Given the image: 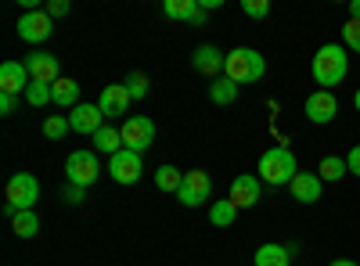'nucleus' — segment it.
<instances>
[{
  "instance_id": "obj_25",
  "label": "nucleus",
  "mask_w": 360,
  "mask_h": 266,
  "mask_svg": "<svg viewBox=\"0 0 360 266\" xmlns=\"http://www.w3.org/2000/svg\"><path fill=\"white\" fill-rule=\"evenodd\" d=\"M11 230L18 234L22 241H29V238H37V230H40V216L29 209V213H15V220H11Z\"/></svg>"
},
{
  "instance_id": "obj_19",
  "label": "nucleus",
  "mask_w": 360,
  "mask_h": 266,
  "mask_svg": "<svg viewBox=\"0 0 360 266\" xmlns=\"http://www.w3.org/2000/svg\"><path fill=\"white\" fill-rule=\"evenodd\" d=\"M94 152H101V155H119L123 152V133L119 130H112V126H101L98 133H94Z\"/></svg>"
},
{
  "instance_id": "obj_23",
  "label": "nucleus",
  "mask_w": 360,
  "mask_h": 266,
  "mask_svg": "<svg viewBox=\"0 0 360 266\" xmlns=\"http://www.w3.org/2000/svg\"><path fill=\"white\" fill-rule=\"evenodd\" d=\"M252 266H288V248L281 245H259L252 255Z\"/></svg>"
},
{
  "instance_id": "obj_5",
  "label": "nucleus",
  "mask_w": 360,
  "mask_h": 266,
  "mask_svg": "<svg viewBox=\"0 0 360 266\" xmlns=\"http://www.w3.org/2000/svg\"><path fill=\"white\" fill-rule=\"evenodd\" d=\"M101 176V162H98V152H86V147H79V152H72L65 159V180L76 184V187H90Z\"/></svg>"
},
{
  "instance_id": "obj_12",
  "label": "nucleus",
  "mask_w": 360,
  "mask_h": 266,
  "mask_svg": "<svg viewBox=\"0 0 360 266\" xmlns=\"http://www.w3.org/2000/svg\"><path fill=\"white\" fill-rule=\"evenodd\" d=\"M25 69H29V76H33V83L54 86L58 79H62V72H58V58L47 54V51H33V54H29L25 58Z\"/></svg>"
},
{
  "instance_id": "obj_36",
  "label": "nucleus",
  "mask_w": 360,
  "mask_h": 266,
  "mask_svg": "<svg viewBox=\"0 0 360 266\" xmlns=\"http://www.w3.org/2000/svg\"><path fill=\"white\" fill-rule=\"evenodd\" d=\"M349 18L360 22V0H353V4H349Z\"/></svg>"
},
{
  "instance_id": "obj_15",
  "label": "nucleus",
  "mask_w": 360,
  "mask_h": 266,
  "mask_svg": "<svg viewBox=\"0 0 360 266\" xmlns=\"http://www.w3.org/2000/svg\"><path fill=\"white\" fill-rule=\"evenodd\" d=\"M29 83H33V76H29L25 62H4L0 65V94H22L29 91Z\"/></svg>"
},
{
  "instance_id": "obj_17",
  "label": "nucleus",
  "mask_w": 360,
  "mask_h": 266,
  "mask_svg": "<svg viewBox=\"0 0 360 266\" xmlns=\"http://www.w3.org/2000/svg\"><path fill=\"white\" fill-rule=\"evenodd\" d=\"M321 187H324V180H321L317 173H295V180L288 184L292 198H295V201H303V205L321 201Z\"/></svg>"
},
{
  "instance_id": "obj_8",
  "label": "nucleus",
  "mask_w": 360,
  "mask_h": 266,
  "mask_svg": "<svg viewBox=\"0 0 360 266\" xmlns=\"http://www.w3.org/2000/svg\"><path fill=\"white\" fill-rule=\"evenodd\" d=\"M108 173H112V180H115V184L130 187V184H137V180H141L144 162H141V155H137V152L123 147L119 155H112V159H108Z\"/></svg>"
},
{
  "instance_id": "obj_7",
  "label": "nucleus",
  "mask_w": 360,
  "mask_h": 266,
  "mask_svg": "<svg viewBox=\"0 0 360 266\" xmlns=\"http://www.w3.org/2000/svg\"><path fill=\"white\" fill-rule=\"evenodd\" d=\"M119 133H123V147H130V152H148L155 140V123L148 119V115H130V119L119 126Z\"/></svg>"
},
{
  "instance_id": "obj_3",
  "label": "nucleus",
  "mask_w": 360,
  "mask_h": 266,
  "mask_svg": "<svg viewBox=\"0 0 360 266\" xmlns=\"http://www.w3.org/2000/svg\"><path fill=\"white\" fill-rule=\"evenodd\" d=\"M224 76L238 86H245V83H259L266 76V58L252 47H234L227 54V62H224Z\"/></svg>"
},
{
  "instance_id": "obj_33",
  "label": "nucleus",
  "mask_w": 360,
  "mask_h": 266,
  "mask_svg": "<svg viewBox=\"0 0 360 266\" xmlns=\"http://www.w3.org/2000/svg\"><path fill=\"white\" fill-rule=\"evenodd\" d=\"M346 166H349V173H353V176H360V144H353V147H349Z\"/></svg>"
},
{
  "instance_id": "obj_38",
  "label": "nucleus",
  "mask_w": 360,
  "mask_h": 266,
  "mask_svg": "<svg viewBox=\"0 0 360 266\" xmlns=\"http://www.w3.org/2000/svg\"><path fill=\"white\" fill-rule=\"evenodd\" d=\"M353 108L360 112V86H356V94H353Z\"/></svg>"
},
{
  "instance_id": "obj_26",
  "label": "nucleus",
  "mask_w": 360,
  "mask_h": 266,
  "mask_svg": "<svg viewBox=\"0 0 360 266\" xmlns=\"http://www.w3.org/2000/svg\"><path fill=\"white\" fill-rule=\"evenodd\" d=\"M234 220H238V205L231 198L213 201V209H209V223H213V227H231Z\"/></svg>"
},
{
  "instance_id": "obj_6",
  "label": "nucleus",
  "mask_w": 360,
  "mask_h": 266,
  "mask_svg": "<svg viewBox=\"0 0 360 266\" xmlns=\"http://www.w3.org/2000/svg\"><path fill=\"white\" fill-rule=\"evenodd\" d=\"M209 194H213V176L205 169H191V173H184V184L176 191V201L184 205V209H198V205L209 201Z\"/></svg>"
},
{
  "instance_id": "obj_37",
  "label": "nucleus",
  "mask_w": 360,
  "mask_h": 266,
  "mask_svg": "<svg viewBox=\"0 0 360 266\" xmlns=\"http://www.w3.org/2000/svg\"><path fill=\"white\" fill-rule=\"evenodd\" d=\"M332 266H360V262H356V259H335Z\"/></svg>"
},
{
  "instance_id": "obj_4",
  "label": "nucleus",
  "mask_w": 360,
  "mask_h": 266,
  "mask_svg": "<svg viewBox=\"0 0 360 266\" xmlns=\"http://www.w3.org/2000/svg\"><path fill=\"white\" fill-rule=\"evenodd\" d=\"M4 194H8V205H4V213L15 220V213H29L37 205V198H40V180L33 173H15L11 180H8V187H4Z\"/></svg>"
},
{
  "instance_id": "obj_11",
  "label": "nucleus",
  "mask_w": 360,
  "mask_h": 266,
  "mask_svg": "<svg viewBox=\"0 0 360 266\" xmlns=\"http://www.w3.org/2000/svg\"><path fill=\"white\" fill-rule=\"evenodd\" d=\"M130 91H127V83H108L105 91H101V98H98V108H101V115L105 119H115V115H127V108H130Z\"/></svg>"
},
{
  "instance_id": "obj_34",
  "label": "nucleus",
  "mask_w": 360,
  "mask_h": 266,
  "mask_svg": "<svg viewBox=\"0 0 360 266\" xmlns=\"http://www.w3.org/2000/svg\"><path fill=\"white\" fill-rule=\"evenodd\" d=\"M62 198H65L69 205H79V201H83V187H76V184H65V191H62Z\"/></svg>"
},
{
  "instance_id": "obj_13",
  "label": "nucleus",
  "mask_w": 360,
  "mask_h": 266,
  "mask_svg": "<svg viewBox=\"0 0 360 266\" xmlns=\"http://www.w3.org/2000/svg\"><path fill=\"white\" fill-rule=\"evenodd\" d=\"M259 176H252V173H242V176H234V180H231V201L238 205V213H242V209H252V205L259 201Z\"/></svg>"
},
{
  "instance_id": "obj_31",
  "label": "nucleus",
  "mask_w": 360,
  "mask_h": 266,
  "mask_svg": "<svg viewBox=\"0 0 360 266\" xmlns=\"http://www.w3.org/2000/svg\"><path fill=\"white\" fill-rule=\"evenodd\" d=\"M242 11L249 18H266L270 15V4H266V0H242Z\"/></svg>"
},
{
  "instance_id": "obj_22",
  "label": "nucleus",
  "mask_w": 360,
  "mask_h": 266,
  "mask_svg": "<svg viewBox=\"0 0 360 266\" xmlns=\"http://www.w3.org/2000/svg\"><path fill=\"white\" fill-rule=\"evenodd\" d=\"M209 101H213V105H234L238 101V83H231L227 76L213 79V83H209Z\"/></svg>"
},
{
  "instance_id": "obj_24",
  "label": "nucleus",
  "mask_w": 360,
  "mask_h": 266,
  "mask_svg": "<svg viewBox=\"0 0 360 266\" xmlns=\"http://www.w3.org/2000/svg\"><path fill=\"white\" fill-rule=\"evenodd\" d=\"M180 184H184V173H180L176 166H159V169H155V187H159V191L176 194Z\"/></svg>"
},
{
  "instance_id": "obj_21",
  "label": "nucleus",
  "mask_w": 360,
  "mask_h": 266,
  "mask_svg": "<svg viewBox=\"0 0 360 266\" xmlns=\"http://www.w3.org/2000/svg\"><path fill=\"white\" fill-rule=\"evenodd\" d=\"M346 173H349V166H346V159H339V155H324L321 166H317V176H321L324 184H339Z\"/></svg>"
},
{
  "instance_id": "obj_20",
  "label": "nucleus",
  "mask_w": 360,
  "mask_h": 266,
  "mask_svg": "<svg viewBox=\"0 0 360 266\" xmlns=\"http://www.w3.org/2000/svg\"><path fill=\"white\" fill-rule=\"evenodd\" d=\"M51 94H54V105H62V108H76V101H79V83L76 79H69V76H62L54 86H51Z\"/></svg>"
},
{
  "instance_id": "obj_16",
  "label": "nucleus",
  "mask_w": 360,
  "mask_h": 266,
  "mask_svg": "<svg viewBox=\"0 0 360 266\" xmlns=\"http://www.w3.org/2000/svg\"><path fill=\"white\" fill-rule=\"evenodd\" d=\"M69 126H72L76 133H90V137H94V133L105 126V115H101L98 105H76L72 115H69Z\"/></svg>"
},
{
  "instance_id": "obj_32",
  "label": "nucleus",
  "mask_w": 360,
  "mask_h": 266,
  "mask_svg": "<svg viewBox=\"0 0 360 266\" xmlns=\"http://www.w3.org/2000/svg\"><path fill=\"white\" fill-rule=\"evenodd\" d=\"M47 15H51V18H65V15H69V0H51Z\"/></svg>"
},
{
  "instance_id": "obj_18",
  "label": "nucleus",
  "mask_w": 360,
  "mask_h": 266,
  "mask_svg": "<svg viewBox=\"0 0 360 266\" xmlns=\"http://www.w3.org/2000/svg\"><path fill=\"white\" fill-rule=\"evenodd\" d=\"M162 11H166V18H173V22L205 25V11H202V4H198V0H166V4H162Z\"/></svg>"
},
{
  "instance_id": "obj_27",
  "label": "nucleus",
  "mask_w": 360,
  "mask_h": 266,
  "mask_svg": "<svg viewBox=\"0 0 360 266\" xmlns=\"http://www.w3.org/2000/svg\"><path fill=\"white\" fill-rule=\"evenodd\" d=\"M25 101L33 105V108H44L47 101H54V94H51V86H47V83H29V91H25Z\"/></svg>"
},
{
  "instance_id": "obj_14",
  "label": "nucleus",
  "mask_w": 360,
  "mask_h": 266,
  "mask_svg": "<svg viewBox=\"0 0 360 266\" xmlns=\"http://www.w3.org/2000/svg\"><path fill=\"white\" fill-rule=\"evenodd\" d=\"M224 62H227V54H224V51H217L213 44H202V47H195V58H191L195 72H198V76H209V79H220Z\"/></svg>"
},
{
  "instance_id": "obj_9",
  "label": "nucleus",
  "mask_w": 360,
  "mask_h": 266,
  "mask_svg": "<svg viewBox=\"0 0 360 266\" xmlns=\"http://www.w3.org/2000/svg\"><path fill=\"white\" fill-rule=\"evenodd\" d=\"M51 33H54V18L47 11H25L18 18V36L25 44H44L51 40Z\"/></svg>"
},
{
  "instance_id": "obj_35",
  "label": "nucleus",
  "mask_w": 360,
  "mask_h": 266,
  "mask_svg": "<svg viewBox=\"0 0 360 266\" xmlns=\"http://www.w3.org/2000/svg\"><path fill=\"white\" fill-rule=\"evenodd\" d=\"M15 108H18V98H15V94H0V112L11 115Z\"/></svg>"
},
{
  "instance_id": "obj_28",
  "label": "nucleus",
  "mask_w": 360,
  "mask_h": 266,
  "mask_svg": "<svg viewBox=\"0 0 360 266\" xmlns=\"http://www.w3.org/2000/svg\"><path fill=\"white\" fill-rule=\"evenodd\" d=\"M69 130H72V126H69L65 115H51V119L44 123V137H47V140H62Z\"/></svg>"
},
{
  "instance_id": "obj_2",
  "label": "nucleus",
  "mask_w": 360,
  "mask_h": 266,
  "mask_svg": "<svg viewBox=\"0 0 360 266\" xmlns=\"http://www.w3.org/2000/svg\"><path fill=\"white\" fill-rule=\"evenodd\" d=\"M256 173H259V180L270 184V187H288L295 180L299 166H295V155L288 152V147H266V152L259 155Z\"/></svg>"
},
{
  "instance_id": "obj_30",
  "label": "nucleus",
  "mask_w": 360,
  "mask_h": 266,
  "mask_svg": "<svg viewBox=\"0 0 360 266\" xmlns=\"http://www.w3.org/2000/svg\"><path fill=\"white\" fill-rule=\"evenodd\" d=\"M127 91H130V98L141 101V98L148 94V76H144V72H130V76H127Z\"/></svg>"
},
{
  "instance_id": "obj_1",
  "label": "nucleus",
  "mask_w": 360,
  "mask_h": 266,
  "mask_svg": "<svg viewBox=\"0 0 360 266\" xmlns=\"http://www.w3.org/2000/svg\"><path fill=\"white\" fill-rule=\"evenodd\" d=\"M314 79L321 91H332V86H339L349 72V58H346V47L339 44H324L317 54H314V65H310Z\"/></svg>"
},
{
  "instance_id": "obj_10",
  "label": "nucleus",
  "mask_w": 360,
  "mask_h": 266,
  "mask_svg": "<svg viewBox=\"0 0 360 266\" xmlns=\"http://www.w3.org/2000/svg\"><path fill=\"white\" fill-rule=\"evenodd\" d=\"M335 115H339V101H335L332 91H314V94L307 98V119H310V123L328 126Z\"/></svg>"
},
{
  "instance_id": "obj_29",
  "label": "nucleus",
  "mask_w": 360,
  "mask_h": 266,
  "mask_svg": "<svg viewBox=\"0 0 360 266\" xmlns=\"http://www.w3.org/2000/svg\"><path fill=\"white\" fill-rule=\"evenodd\" d=\"M342 44H346L353 54H360V22H353V18H349V22L342 25Z\"/></svg>"
}]
</instances>
